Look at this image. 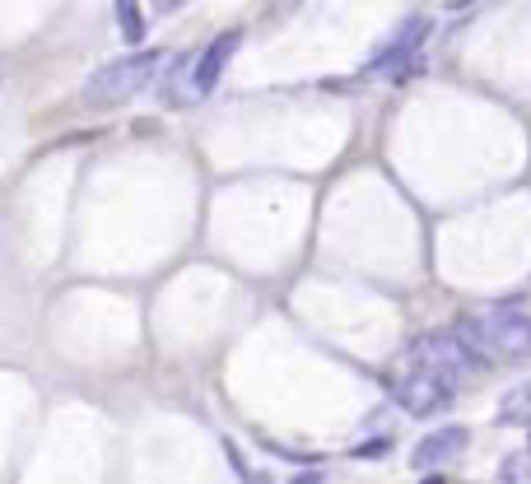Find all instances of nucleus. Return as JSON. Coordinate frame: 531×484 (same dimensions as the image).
I'll return each instance as SVG.
<instances>
[{
  "label": "nucleus",
  "instance_id": "nucleus-12",
  "mask_svg": "<svg viewBox=\"0 0 531 484\" xmlns=\"http://www.w3.org/2000/svg\"><path fill=\"white\" fill-rule=\"evenodd\" d=\"M387 452H392V438H368V443H359V447H354V457H364V461L387 457Z\"/></svg>",
  "mask_w": 531,
  "mask_h": 484
},
{
  "label": "nucleus",
  "instance_id": "nucleus-9",
  "mask_svg": "<svg viewBox=\"0 0 531 484\" xmlns=\"http://www.w3.org/2000/svg\"><path fill=\"white\" fill-rule=\"evenodd\" d=\"M499 424H518V429H531V382L513 387L499 401Z\"/></svg>",
  "mask_w": 531,
  "mask_h": 484
},
{
  "label": "nucleus",
  "instance_id": "nucleus-7",
  "mask_svg": "<svg viewBox=\"0 0 531 484\" xmlns=\"http://www.w3.org/2000/svg\"><path fill=\"white\" fill-rule=\"evenodd\" d=\"M238 42H243V33L229 28V33H219V38L196 56V98L215 94V84H219V75H224V66H229V56L238 52Z\"/></svg>",
  "mask_w": 531,
  "mask_h": 484
},
{
  "label": "nucleus",
  "instance_id": "nucleus-6",
  "mask_svg": "<svg viewBox=\"0 0 531 484\" xmlns=\"http://www.w3.org/2000/svg\"><path fill=\"white\" fill-rule=\"evenodd\" d=\"M424 38H429V19H410L401 33H392L378 52L368 56V70H373V75H387V70H396V61H415Z\"/></svg>",
  "mask_w": 531,
  "mask_h": 484
},
{
  "label": "nucleus",
  "instance_id": "nucleus-4",
  "mask_svg": "<svg viewBox=\"0 0 531 484\" xmlns=\"http://www.w3.org/2000/svg\"><path fill=\"white\" fill-rule=\"evenodd\" d=\"M410 363H415V368H429V373H443L448 382H462V377H471L480 368V363L471 359V350H466L452 331L420 336L415 345H410Z\"/></svg>",
  "mask_w": 531,
  "mask_h": 484
},
{
  "label": "nucleus",
  "instance_id": "nucleus-8",
  "mask_svg": "<svg viewBox=\"0 0 531 484\" xmlns=\"http://www.w3.org/2000/svg\"><path fill=\"white\" fill-rule=\"evenodd\" d=\"M196 56H177V66L168 70V89H164V103L168 108H187L196 103Z\"/></svg>",
  "mask_w": 531,
  "mask_h": 484
},
{
  "label": "nucleus",
  "instance_id": "nucleus-1",
  "mask_svg": "<svg viewBox=\"0 0 531 484\" xmlns=\"http://www.w3.org/2000/svg\"><path fill=\"white\" fill-rule=\"evenodd\" d=\"M452 336L471 350V359L480 368L485 363H522V359H531V312H522V308L462 312L452 322Z\"/></svg>",
  "mask_w": 531,
  "mask_h": 484
},
{
  "label": "nucleus",
  "instance_id": "nucleus-13",
  "mask_svg": "<svg viewBox=\"0 0 531 484\" xmlns=\"http://www.w3.org/2000/svg\"><path fill=\"white\" fill-rule=\"evenodd\" d=\"M182 5H187V0H154V10H159V14H168V10H182Z\"/></svg>",
  "mask_w": 531,
  "mask_h": 484
},
{
  "label": "nucleus",
  "instance_id": "nucleus-3",
  "mask_svg": "<svg viewBox=\"0 0 531 484\" xmlns=\"http://www.w3.org/2000/svg\"><path fill=\"white\" fill-rule=\"evenodd\" d=\"M457 382H448L443 373H429V368H415V373H406V377H396L392 382V396H396V405L406 410V415H415V419H434V415H443L457 396Z\"/></svg>",
  "mask_w": 531,
  "mask_h": 484
},
{
  "label": "nucleus",
  "instance_id": "nucleus-10",
  "mask_svg": "<svg viewBox=\"0 0 531 484\" xmlns=\"http://www.w3.org/2000/svg\"><path fill=\"white\" fill-rule=\"evenodd\" d=\"M112 14H117V28H122V38L131 47L145 42V10H140V0H112Z\"/></svg>",
  "mask_w": 531,
  "mask_h": 484
},
{
  "label": "nucleus",
  "instance_id": "nucleus-11",
  "mask_svg": "<svg viewBox=\"0 0 531 484\" xmlns=\"http://www.w3.org/2000/svg\"><path fill=\"white\" fill-rule=\"evenodd\" d=\"M527 475H531V452H513V457L504 461V471H499V480L518 484V480H527Z\"/></svg>",
  "mask_w": 531,
  "mask_h": 484
},
{
  "label": "nucleus",
  "instance_id": "nucleus-2",
  "mask_svg": "<svg viewBox=\"0 0 531 484\" xmlns=\"http://www.w3.org/2000/svg\"><path fill=\"white\" fill-rule=\"evenodd\" d=\"M164 66V52H131L122 61H108L103 70L89 75L84 84V98L94 103V108H112V103H126V98H136L145 84L159 75Z\"/></svg>",
  "mask_w": 531,
  "mask_h": 484
},
{
  "label": "nucleus",
  "instance_id": "nucleus-5",
  "mask_svg": "<svg viewBox=\"0 0 531 484\" xmlns=\"http://www.w3.org/2000/svg\"><path fill=\"white\" fill-rule=\"evenodd\" d=\"M466 447H471V429H462V424H452V429H434V433H424L420 443H415L410 466H415V471H448Z\"/></svg>",
  "mask_w": 531,
  "mask_h": 484
}]
</instances>
